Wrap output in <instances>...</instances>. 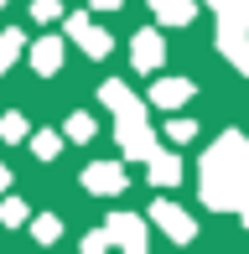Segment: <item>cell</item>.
Masks as SVG:
<instances>
[{"label": "cell", "instance_id": "4316f807", "mask_svg": "<svg viewBox=\"0 0 249 254\" xmlns=\"http://www.w3.org/2000/svg\"><path fill=\"white\" fill-rule=\"evenodd\" d=\"M0 73H5V67H0Z\"/></svg>", "mask_w": 249, "mask_h": 254}, {"label": "cell", "instance_id": "7a4b0ae2", "mask_svg": "<svg viewBox=\"0 0 249 254\" xmlns=\"http://www.w3.org/2000/svg\"><path fill=\"white\" fill-rule=\"evenodd\" d=\"M218 52L229 57L239 73H249V21L239 5H223L218 10Z\"/></svg>", "mask_w": 249, "mask_h": 254}, {"label": "cell", "instance_id": "5bb4252c", "mask_svg": "<svg viewBox=\"0 0 249 254\" xmlns=\"http://www.w3.org/2000/svg\"><path fill=\"white\" fill-rule=\"evenodd\" d=\"M62 135H67V140H78V145H83V140H94V135H99V125H94V114H83V109H78V114H67Z\"/></svg>", "mask_w": 249, "mask_h": 254}, {"label": "cell", "instance_id": "4fadbf2b", "mask_svg": "<svg viewBox=\"0 0 249 254\" xmlns=\"http://www.w3.org/2000/svg\"><path fill=\"white\" fill-rule=\"evenodd\" d=\"M145 161H151V171H145V177H151L156 187H177V182H182V161H177L172 151H151Z\"/></svg>", "mask_w": 249, "mask_h": 254}, {"label": "cell", "instance_id": "d6986e66", "mask_svg": "<svg viewBox=\"0 0 249 254\" xmlns=\"http://www.w3.org/2000/svg\"><path fill=\"white\" fill-rule=\"evenodd\" d=\"M26 213H31V207L21 202V197H5V202H0V223H5V228H16V223H26Z\"/></svg>", "mask_w": 249, "mask_h": 254}, {"label": "cell", "instance_id": "44dd1931", "mask_svg": "<svg viewBox=\"0 0 249 254\" xmlns=\"http://www.w3.org/2000/svg\"><path fill=\"white\" fill-rule=\"evenodd\" d=\"M31 16H37V21H58L62 16V0H31Z\"/></svg>", "mask_w": 249, "mask_h": 254}, {"label": "cell", "instance_id": "5b68a950", "mask_svg": "<svg viewBox=\"0 0 249 254\" xmlns=\"http://www.w3.org/2000/svg\"><path fill=\"white\" fill-rule=\"evenodd\" d=\"M104 234H109V244H124L130 254H145V244H151V239H145V223L135 213H109Z\"/></svg>", "mask_w": 249, "mask_h": 254}, {"label": "cell", "instance_id": "2e32d148", "mask_svg": "<svg viewBox=\"0 0 249 254\" xmlns=\"http://www.w3.org/2000/svg\"><path fill=\"white\" fill-rule=\"evenodd\" d=\"M31 239H37V244H58V239H62V223H58V213H42L37 223H31Z\"/></svg>", "mask_w": 249, "mask_h": 254}, {"label": "cell", "instance_id": "ac0fdd59", "mask_svg": "<svg viewBox=\"0 0 249 254\" xmlns=\"http://www.w3.org/2000/svg\"><path fill=\"white\" fill-rule=\"evenodd\" d=\"M0 140H26V114H0Z\"/></svg>", "mask_w": 249, "mask_h": 254}, {"label": "cell", "instance_id": "ba28073f", "mask_svg": "<svg viewBox=\"0 0 249 254\" xmlns=\"http://www.w3.org/2000/svg\"><path fill=\"white\" fill-rule=\"evenodd\" d=\"M130 63L140 67V73H156V67L166 63V42H161V31H135V37H130Z\"/></svg>", "mask_w": 249, "mask_h": 254}, {"label": "cell", "instance_id": "8992f818", "mask_svg": "<svg viewBox=\"0 0 249 254\" xmlns=\"http://www.w3.org/2000/svg\"><path fill=\"white\" fill-rule=\"evenodd\" d=\"M83 192H94V197H120L124 192V166H115V161L83 166Z\"/></svg>", "mask_w": 249, "mask_h": 254}, {"label": "cell", "instance_id": "e0dca14e", "mask_svg": "<svg viewBox=\"0 0 249 254\" xmlns=\"http://www.w3.org/2000/svg\"><path fill=\"white\" fill-rule=\"evenodd\" d=\"M21 47H26V37H21L16 26H5V31H0V67H10V63H16Z\"/></svg>", "mask_w": 249, "mask_h": 254}, {"label": "cell", "instance_id": "ffe728a7", "mask_svg": "<svg viewBox=\"0 0 249 254\" xmlns=\"http://www.w3.org/2000/svg\"><path fill=\"white\" fill-rule=\"evenodd\" d=\"M192 135H197V120H166V140L172 145H187Z\"/></svg>", "mask_w": 249, "mask_h": 254}, {"label": "cell", "instance_id": "3957f363", "mask_svg": "<svg viewBox=\"0 0 249 254\" xmlns=\"http://www.w3.org/2000/svg\"><path fill=\"white\" fill-rule=\"evenodd\" d=\"M115 135H120V151H124V161H145L156 151V130L145 125V114H115Z\"/></svg>", "mask_w": 249, "mask_h": 254}, {"label": "cell", "instance_id": "52a82bcc", "mask_svg": "<svg viewBox=\"0 0 249 254\" xmlns=\"http://www.w3.org/2000/svg\"><path fill=\"white\" fill-rule=\"evenodd\" d=\"M151 223L161 228V234H172L177 244H192V239H197V223H192L177 202H156V207H151Z\"/></svg>", "mask_w": 249, "mask_h": 254}, {"label": "cell", "instance_id": "7c38bea8", "mask_svg": "<svg viewBox=\"0 0 249 254\" xmlns=\"http://www.w3.org/2000/svg\"><path fill=\"white\" fill-rule=\"evenodd\" d=\"M151 10H156L161 26H192V21H197V5H192V0H151Z\"/></svg>", "mask_w": 249, "mask_h": 254}, {"label": "cell", "instance_id": "277c9868", "mask_svg": "<svg viewBox=\"0 0 249 254\" xmlns=\"http://www.w3.org/2000/svg\"><path fill=\"white\" fill-rule=\"evenodd\" d=\"M67 42H78L83 57H109V47H115V37H109L104 26H94L83 10H73V16H67Z\"/></svg>", "mask_w": 249, "mask_h": 254}, {"label": "cell", "instance_id": "d4e9b609", "mask_svg": "<svg viewBox=\"0 0 249 254\" xmlns=\"http://www.w3.org/2000/svg\"><path fill=\"white\" fill-rule=\"evenodd\" d=\"M208 5H213V10H223V5H234V0H208Z\"/></svg>", "mask_w": 249, "mask_h": 254}, {"label": "cell", "instance_id": "cb8c5ba5", "mask_svg": "<svg viewBox=\"0 0 249 254\" xmlns=\"http://www.w3.org/2000/svg\"><path fill=\"white\" fill-rule=\"evenodd\" d=\"M5 187H10V171H5V166H0V192H5Z\"/></svg>", "mask_w": 249, "mask_h": 254}, {"label": "cell", "instance_id": "603a6c76", "mask_svg": "<svg viewBox=\"0 0 249 254\" xmlns=\"http://www.w3.org/2000/svg\"><path fill=\"white\" fill-rule=\"evenodd\" d=\"M124 0H94V10H120Z\"/></svg>", "mask_w": 249, "mask_h": 254}, {"label": "cell", "instance_id": "484cf974", "mask_svg": "<svg viewBox=\"0 0 249 254\" xmlns=\"http://www.w3.org/2000/svg\"><path fill=\"white\" fill-rule=\"evenodd\" d=\"M234 5H239V10H244V21H249V0H234Z\"/></svg>", "mask_w": 249, "mask_h": 254}, {"label": "cell", "instance_id": "9a60e30c", "mask_svg": "<svg viewBox=\"0 0 249 254\" xmlns=\"http://www.w3.org/2000/svg\"><path fill=\"white\" fill-rule=\"evenodd\" d=\"M58 151H62V135H58V130L31 135V156H37V161H58Z\"/></svg>", "mask_w": 249, "mask_h": 254}, {"label": "cell", "instance_id": "83f0119b", "mask_svg": "<svg viewBox=\"0 0 249 254\" xmlns=\"http://www.w3.org/2000/svg\"><path fill=\"white\" fill-rule=\"evenodd\" d=\"M0 5H5V0H0Z\"/></svg>", "mask_w": 249, "mask_h": 254}, {"label": "cell", "instance_id": "30bf717a", "mask_svg": "<svg viewBox=\"0 0 249 254\" xmlns=\"http://www.w3.org/2000/svg\"><path fill=\"white\" fill-rule=\"evenodd\" d=\"M99 99L109 104L115 114H145V99L135 94V88H124L120 78H109V83H99Z\"/></svg>", "mask_w": 249, "mask_h": 254}, {"label": "cell", "instance_id": "7402d4cb", "mask_svg": "<svg viewBox=\"0 0 249 254\" xmlns=\"http://www.w3.org/2000/svg\"><path fill=\"white\" fill-rule=\"evenodd\" d=\"M104 244H109V234H104V228H99V234H88V239H83V249H88V254H94V249H104Z\"/></svg>", "mask_w": 249, "mask_h": 254}, {"label": "cell", "instance_id": "6da1fadb", "mask_svg": "<svg viewBox=\"0 0 249 254\" xmlns=\"http://www.w3.org/2000/svg\"><path fill=\"white\" fill-rule=\"evenodd\" d=\"M202 202L208 207L249 202V140L239 130H223L202 156Z\"/></svg>", "mask_w": 249, "mask_h": 254}, {"label": "cell", "instance_id": "8fae6325", "mask_svg": "<svg viewBox=\"0 0 249 254\" xmlns=\"http://www.w3.org/2000/svg\"><path fill=\"white\" fill-rule=\"evenodd\" d=\"M62 47H67L62 37H42V42H31V67H37L42 78H52V73L62 67Z\"/></svg>", "mask_w": 249, "mask_h": 254}, {"label": "cell", "instance_id": "9c48e42d", "mask_svg": "<svg viewBox=\"0 0 249 254\" xmlns=\"http://www.w3.org/2000/svg\"><path fill=\"white\" fill-rule=\"evenodd\" d=\"M192 94H197L192 78H156V88H151V99H145V104H156V109H182Z\"/></svg>", "mask_w": 249, "mask_h": 254}]
</instances>
